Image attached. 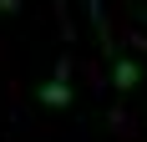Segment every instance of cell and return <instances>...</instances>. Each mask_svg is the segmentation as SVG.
<instances>
[{
  "mask_svg": "<svg viewBox=\"0 0 147 142\" xmlns=\"http://www.w3.org/2000/svg\"><path fill=\"white\" fill-rule=\"evenodd\" d=\"M107 61H112V86H117V91H137L142 66H137L132 56H122V51H117V56H107Z\"/></svg>",
  "mask_w": 147,
  "mask_h": 142,
  "instance_id": "cell-2",
  "label": "cell"
},
{
  "mask_svg": "<svg viewBox=\"0 0 147 142\" xmlns=\"http://www.w3.org/2000/svg\"><path fill=\"white\" fill-rule=\"evenodd\" d=\"M132 46H137V51H147V36H132Z\"/></svg>",
  "mask_w": 147,
  "mask_h": 142,
  "instance_id": "cell-4",
  "label": "cell"
},
{
  "mask_svg": "<svg viewBox=\"0 0 147 142\" xmlns=\"http://www.w3.org/2000/svg\"><path fill=\"white\" fill-rule=\"evenodd\" d=\"M71 101H76V91H71V56H61V61H56V71H51V81H41V86H36V107L66 112Z\"/></svg>",
  "mask_w": 147,
  "mask_h": 142,
  "instance_id": "cell-1",
  "label": "cell"
},
{
  "mask_svg": "<svg viewBox=\"0 0 147 142\" xmlns=\"http://www.w3.org/2000/svg\"><path fill=\"white\" fill-rule=\"evenodd\" d=\"M20 10V0H0V15H15Z\"/></svg>",
  "mask_w": 147,
  "mask_h": 142,
  "instance_id": "cell-3",
  "label": "cell"
}]
</instances>
